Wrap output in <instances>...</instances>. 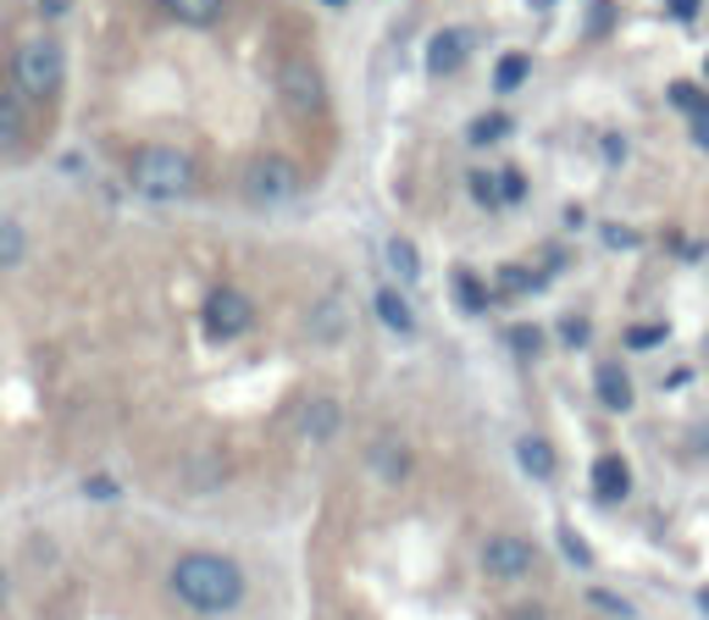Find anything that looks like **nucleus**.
<instances>
[{
  "label": "nucleus",
  "mask_w": 709,
  "mask_h": 620,
  "mask_svg": "<svg viewBox=\"0 0 709 620\" xmlns=\"http://www.w3.org/2000/svg\"><path fill=\"white\" fill-rule=\"evenodd\" d=\"M626 493H632L626 460H621V454H599V460H593V498H599V504H621Z\"/></svg>",
  "instance_id": "8"
},
{
  "label": "nucleus",
  "mask_w": 709,
  "mask_h": 620,
  "mask_svg": "<svg viewBox=\"0 0 709 620\" xmlns=\"http://www.w3.org/2000/svg\"><path fill=\"white\" fill-rule=\"evenodd\" d=\"M472 195H477V206H499V178L494 172H472Z\"/></svg>",
  "instance_id": "24"
},
{
  "label": "nucleus",
  "mask_w": 709,
  "mask_h": 620,
  "mask_svg": "<svg viewBox=\"0 0 709 620\" xmlns=\"http://www.w3.org/2000/svg\"><path fill=\"white\" fill-rule=\"evenodd\" d=\"M466 51H472V34H466V29H444V34L427 45V73H438V78L455 73V67L466 62Z\"/></svg>",
  "instance_id": "9"
},
{
  "label": "nucleus",
  "mask_w": 709,
  "mask_h": 620,
  "mask_svg": "<svg viewBox=\"0 0 709 620\" xmlns=\"http://www.w3.org/2000/svg\"><path fill=\"white\" fill-rule=\"evenodd\" d=\"M84 493L89 498H117V482L112 476H95V482H84Z\"/></svg>",
  "instance_id": "30"
},
{
  "label": "nucleus",
  "mask_w": 709,
  "mask_h": 620,
  "mask_svg": "<svg viewBox=\"0 0 709 620\" xmlns=\"http://www.w3.org/2000/svg\"><path fill=\"white\" fill-rule=\"evenodd\" d=\"M294 183H299V172H294V161H283V156H261V161L244 172V195H250L255 206H277V200H288V195H294Z\"/></svg>",
  "instance_id": "4"
},
{
  "label": "nucleus",
  "mask_w": 709,
  "mask_h": 620,
  "mask_svg": "<svg viewBox=\"0 0 709 620\" xmlns=\"http://www.w3.org/2000/svg\"><path fill=\"white\" fill-rule=\"evenodd\" d=\"M372 465H378L389 482H400V476L411 471V454H405V449H394V443H378V449H372Z\"/></svg>",
  "instance_id": "16"
},
{
  "label": "nucleus",
  "mask_w": 709,
  "mask_h": 620,
  "mask_svg": "<svg viewBox=\"0 0 709 620\" xmlns=\"http://www.w3.org/2000/svg\"><path fill=\"white\" fill-rule=\"evenodd\" d=\"M516 460H521V471H527V476H538V482H549V476H554V449H549L543 438H532V432L516 443Z\"/></svg>",
  "instance_id": "12"
},
{
  "label": "nucleus",
  "mask_w": 709,
  "mask_h": 620,
  "mask_svg": "<svg viewBox=\"0 0 709 620\" xmlns=\"http://www.w3.org/2000/svg\"><path fill=\"white\" fill-rule=\"evenodd\" d=\"M527 195V178L510 167V172H499V200H521Z\"/></svg>",
  "instance_id": "27"
},
{
  "label": "nucleus",
  "mask_w": 709,
  "mask_h": 620,
  "mask_svg": "<svg viewBox=\"0 0 709 620\" xmlns=\"http://www.w3.org/2000/svg\"><path fill=\"white\" fill-rule=\"evenodd\" d=\"M593 388H599V404L604 410H632V377H626L621 360H604L593 371Z\"/></svg>",
  "instance_id": "10"
},
{
  "label": "nucleus",
  "mask_w": 709,
  "mask_h": 620,
  "mask_svg": "<svg viewBox=\"0 0 709 620\" xmlns=\"http://www.w3.org/2000/svg\"><path fill=\"white\" fill-rule=\"evenodd\" d=\"M67 7H73V0H40V12H51V18H62Z\"/></svg>",
  "instance_id": "32"
},
{
  "label": "nucleus",
  "mask_w": 709,
  "mask_h": 620,
  "mask_svg": "<svg viewBox=\"0 0 709 620\" xmlns=\"http://www.w3.org/2000/svg\"><path fill=\"white\" fill-rule=\"evenodd\" d=\"M0 598H7V570H0Z\"/></svg>",
  "instance_id": "35"
},
{
  "label": "nucleus",
  "mask_w": 709,
  "mask_h": 620,
  "mask_svg": "<svg viewBox=\"0 0 709 620\" xmlns=\"http://www.w3.org/2000/svg\"><path fill=\"white\" fill-rule=\"evenodd\" d=\"M389 266H394V272L411 283V277L422 272V261H416V244H411V239H389Z\"/></svg>",
  "instance_id": "18"
},
{
  "label": "nucleus",
  "mask_w": 709,
  "mask_h": 620,
  "mask_svg": "<svg viewBox=\"0 0 709 620\" xmlns=\"http://www.w3.org/2000/svg\"><path fill=\"white\" fill-rule=\"evenodd\" d=\"M698 603H703V609H709V587H703V592H698Z\"/></svg>",
  "instance_id": "34"
},
{
  "label": "nucleus",
  "mask_w": 709,
  "mask_h": 620,
  "mask_svg": "<svg viewBox=\"0 0 709 620\" xmlns=\"http://www.w3.org/2000/svg\"><path fill=\"white\" fill-rule=\"evenodd\" d=\"M698 12H703V0H670V18L676 23H692Z\"/></svg>",
  "instance_id": "28"
},
{
  "label": "nucleus",
  "mask_w": 709,
  "mask_h": 620,
  "mask_svg": "<svg viewBox=\"0 0 709 620\" xmlns=\"http://www.w3.org/2000/svg\"><path fill=\"white\" fill-rule=\"evenodd\" d=\"M327 7H343V0H327Z\"/></svg>",
  "instance_id": "36"
},
{
  "label": "nucleus",
  "mask_w": 709,
  "mask_h": 620,
  "mask_svg": "<svg viewBox=\"0 0 709 620\" xmlns=\"http://www.w3.org/2000/svg\"><path fill=\"white\" fill-rule=\"evenodd\" d=\"M565 344H588V322L571 316V322H565Z\"/></svg>",
  "instance_id": "31"
},
{
  "label": "nucleus",
  "mask_w": 709,
  "mask_h": 620,
  "mask_svg": "<svg viewBox=\"0 0 709 620\" xmlns=\"http://www.w3.org/2000/svg\"><path fill=\"white\" fill-rule=\"evenodd\" d=\"M23 250H29L23 228H18V222H7V217H0V266H18V261H23Z\"/></svg>",
  "instance_id": "17"
},
{
  "label": "nucleus",
  "mask_w": 709,
  "mask_h": 620,
  "mask_svg": "<svg viewBox=\"0 0 709 620\" xmlns=\"http://www.w3.org/2000/svg\"><path fill=\"white\" fill-rule=\"evenodd\" d=\"M299 432L316 438V443H327V438L338 432V404H332V399H310L305 416H299Z\"/></svg>",
  "instance_id": "11"
},
{
  "label": "nucleus",
  "mask_w": 709,
  "mask_h": 620,
  "mask_svg": "<svg viewBox=\"0 0 709 620\" xmlns=\"http://www.w3.org/2000/svg\"><path fill=\"white\" fill-rule=\"evenodd\" d=\"M277 84H283V101H288V112L310 117V112L321 106V73H316L310 62H283Z\"/></svg>",
  "instance_id": "7"
},
{
  "label": "nucleus",
  "mask_w": 709,
  "mask_h": 620,
  "mask_svg": "<svg viewBox=\"0 0 709 620\" xmlns=\"http://www.w3.org/2000/svg\"><path fill=\"white\" fill-rule=\"evenodd\" d=\"M505 134H510V117H499V112H488V117L472 123V145H499Z\"/></svg>",
  "instance_id": "19"
},
{
  "label": "nucleus",
  "mask_w": 709,
  "mask_h": 620,
  "mask_svg": "<svg viewBox=\"0 0 709 620\" xmlns=\"http://www.w3.org/2000/svg\"><path fill=\"white\" fill-rule=\"evenodd\" d=\"M250 300L239 294V288H216L211 300H205V333L211 338H239L244 327H250Z\"/></svg>",
  "instance_id": "5"
},
{
  "label": "nucleus",
  "mask_w": 709,
  "mask_h": 620,
  "mask_svg": "<svg viewBox=\"0 0 709 620\" xmlns=\"http://www.w3.org/2000/svg\"><path fill=\"white\" fill-rule=\"evenodd\" d=\"M134 189L139 195H150V200H178V195H189V183H194V167H189V156H178V150H167V145H145V150H134Z\"/></svg>",
  "instance_id": "2"
},
{
  "label": "nucleus",
  "mask_w": 709,
  "mask_h": 620,
  "mask_svg": "<svg viewBox=\"0 0 709 620\" xmlns=\"http://www.w3.org/2000/svg\"><path fill=\"white\" fill-rule=\"evenodd\" d=\"M588 603H593V609H604V614H615V620H632V603H626V598H615L610 587H593V592H588Z\"/></svg>",
  "instance_id": "22"
},
{
  "label": "nucleus",
  "mask_w": 709,
  "mask_h": 620,
  "mask_svg": "<svg viewBox=\"0 0 709 620\" xmlns=\"http://www.w3.org/2000/svg\"><path fill=\"white\" fill-rule=\"evenodd\" d=\"M167 7H172L183 23H194V29H205V23L222 18V0H167Z\"/></svg>",
  "instance_id": "15"
},
{
  "label": "nucleus",
  "mask_w": 709,
  "mask_h": 620,
  "mask_svg": "<svg viewBox=\"0 0 709 620\" xmlns=\"http://www.w3.org/2000/svg\"><path fill=\"white\" fill-rule=\"evenodd\" d=\"M455 294H461V311H488V294H483V283L472 277V272H455Z\"/></svg>",
  "instance_id": "20"
},
{
  "label": "nucleus",
  "mask_w": 709,
  "mask_h": 620,
  "mask_svg": "<svg viewBox=\"0 0 709 620\" xmlns=\"http://www.w3.org/2000/svg\"><path fill=\"white\" fill-rule=\"evenodd\" d=\"M62 78H67V56H62L56 40H29V45L18 51V84H23L29 95H56Z\"/></svg>",
  "instance_id": "3"
},
{
  "label": "nucleus",
  "mask_w": 709,
  "mask_h": 620,
  "mask_svg": "<svg viewBox=\"0 0 709 620\" xmlns=\"http://www.w3.org/2000/svg\"><path fill=\"white\" fill-rule=\"evenodd\" d=\"M378 316H383V327H394V333H416V316H411V305H405L394 288L378 294Z\"/></svg>",
  "instance_id": "13"
},
{
  "label": "nucleus",
  "mask_w": 709,
  "mask_h": 620,
  "mask_svg": "<svg viewBox=\"0 0 709 620\" xmlns=\"http://www.w3.org/2000/svg\"><path fill=\"white\" fill-rule=\"evenodd\" d=\"M12 134H18V106L0 101V139H12Z\"/></svg>",
  "instance_id": "29"
},
{
  "label": "nucleus",
  "mask_w": 709,
  "mask_h": 620,
  "mask_svg": "<svg viewBox=\"0 0 709 620\" xmlns=\"http://www.w3.org/2000/svg\"><path fill=\"white\" fill-rule=\"evenodd\" d=\"M670 106H681L687 117H709V101H703V90H692V84H670Z\"/></svg>",
  "instance_id": "21"
},
{
  "label": "nucleus",
  "mask_w": 709,
  "mask_h": 620,
  "mask_svg": "<svg viewBox=\"0 0 709 620\" xmlns=\"http://www.w3.org/2000/svg\"><path fill=\"white\" fill-rule=\"evenodd\" d=\"M172 592L200 614H227L244 603V570L227 554H183L172 565Z\"/></svg>",
  "instance_id": "1"
},
{
  "label": "nucleus",
  "mask_w": 709,
  "mask_h": 620,
  "mask_svg": "<svg viewBox=\"0 0 709 620\" xmlns=\"http://www.w3.org/2000/svg\"><path fill=\"white\" fill-rule=\"evenodd\" d=\"M532 559H538V554H532V543H527V537H510V532H505V537H488V548H483V570H488V576H499V581L527 576V570H532Z\"/></svg>",
  "instance_id": "6"
},
{
  "label": "nucleus",
  "mask_w": 709,
  "mask_h": 620,
  "mask_svg": "<svg viewBox=\"0 0 709 620\" xmlns=\"http://www.w3.org/2000/svg\"><path fill=\"white\" fill-rule=\"evenodd\" d=\"M510 344H516L521 355H538V349H543V333H538V327H510Z\"/></svg>",
  "instance_id": "26"
},
{
  "label": "nucleus",
  "mask_w": 709,
  "mask_h": 620,
  "mask_svg": "<svg viewBox=\"0 0 709 620\" xmlns=\"http://www.w3.org/2000/svg\"><path fill=\"white\" fill-rule=\"evenodd\" d=\"M527 73H532V62H527L521 51H510V56H499V67H494V90H521Z\"/></svg>",
  "instance_id": "14"
},
{
  "label": "nucleus",
  "mask_w": 709,
  "mask_h": 620,
  "mask_svg": "<svg viewBox=\"0 0 709 620\" xmlns=\"http://www.w3.org/2000/svg\"><path fill=\"white\" fill-rule=\"evenodd\" d=\"M698 145L709 150V117H698Z\"/></svg>",
  "instance_id": "33"
},
{
  "label": "nucleus",
  "mask_w": 709,
  "mask_h": 620,
  "mask_svg": "<svg viewBox=\"0 0 709 620\" xmlns=\"http://www.w3.org/2000/svg\"><path fill=\"white\" fill-rule=\"evenodd\" d=\"M560 548H565V559L571 565H593V554H588V543L571 532V526H560Z\"/></svg>",
  "instance_id": "25"
},
{
  "label": "nucleus",
  "mask_w": 709,
  "mask_h": 620,
  "mask_svg": "<svg viewBox=\"0 0 709 620\" xmlns=\"http://www.w3.org/2000/svg\"><path fill=\"white\" fill-rule=\"evenodd\" d=\"M654 344H665V322H648V327L626 333V349H654Z\"/></svg>",
  "instance_id": "23"
}]
</instances>
